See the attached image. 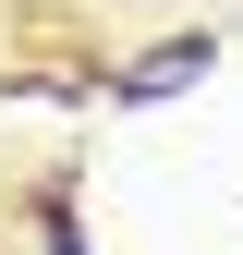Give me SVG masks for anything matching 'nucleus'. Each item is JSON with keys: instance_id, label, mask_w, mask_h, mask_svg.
Segmentation results:
<instances>
[{"instance_id": "obj_2", "label": "nucleus", "mask_w": 243, "mask_h": 255, "mask_svg": "<svg viewBox=\"0 0 243 255\" xmlns=\"http://www.w3.org/2000/svg\"><path fill=\"white\" fill-rule=\"evenodd\" d=\"M37 255H85V243H73V207H49V219H37Z\"/></svg>"}, {"instance_id": "obj_1", "label": "nucleus", "mask_w": 243, "mask_h": 255, "mask_svg": "<svg viewBox=\"0 0 243 255\" xmlns=\"http://www.w3.org/2000/svg\"><path fill=\"white\" fill-rule=\"evenodd\" d=\"M207 61H219V49H207V37H170V49H146L134 73H122V98H170V85H195Z\"/></svg>"}]
</instances>
